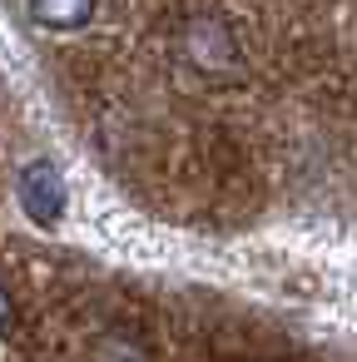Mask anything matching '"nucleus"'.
<instances>
[{"mask_svg":"<svg viewBox=\"0 0 357 362\" xmlns=\"http://www.w3.org/2000/svg\"><path fill=\"white\" fill-rule=\"evenodd\" d=\"M179 55L189 70H199L204 80H228L238 70V40L223 21L213 16H194L184 30H179Z\"/></svg>","mask_w":357,"mask_h":362,"instance_id":"nucleus-1","label":"nucleus"},{"mask_svg":"<svg viewBox=\"0 0 357 362\" xmlns=\"http://www.w3.org/2000/svg\"><path fill=\"white\" fill-rule=\"evenodd\" d=\"M21 209H25L30 223H40V228H55V223L65 218V179H60L55 164L35 159V164L21 174Z\"/></svg>","mask_w":357,"mask_h":362,"instance_id":"nucleus-2","label":"nucleus"},{"mask_svg":"<svg viewBox=\"0 0 357 362\" xmlns=\"http://www.w3.org/2000/svg\"><path fill=\"white\" fill-rule=\"evenodd\" d=\"M95 6L100 0H25V11L35 25L55 30V35H70V30H85L95 21Z\"/></svg>","mask_w":357,"mask_h":362,"instance_id":"nucleus-3","label":"nucleus"},{"mask_svg":"<svg viewBox=\"0 0 357 362\" xmlns=\"http://www.w3.org/2000/svg\"><path fill=\"white\" fill-rule=\"evenodd\" d=\"M95 362H149V347H144L134 332L115 327V332H105V337L95 342Z\"/></svg>","mask_w":357,"mask_h":362,"instance_id":"nucleus-4","label":"nucleus"},{"mask_svg":"<svg viewBox=\"0 0 357 362\" xmlns=\"http://www.w3.org/2000/svg\"><path fill=\"white\" fill-rule=\"evenodd\" d=\"M11 322H16V298H11V288L0 283V337L11 332Z\"/></svg>","mask_w":357,"mask_h":362,"instance_id":"nucleus-5","label":"nucleus"}]
</instances>
